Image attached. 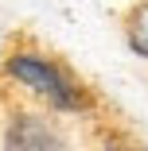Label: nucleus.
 I'll use <instances>...</instances> for the list:
<instances>
[{"instance_id": "obj_1", "label": "nucleus", "mask_w": 148, "mask_h": 151, "mask_svg": "<svg viewBox=\"0 0 148 151\" xmlns=\"http://www.w3.org/2000/svg\"><path fill=\"white\" fill-rule=\"evenodd\" d=\"M4 74L23 85L35 101H43L51 112H86L90 109V89H86L58 58L43 54V50H12L4 58Z\"/></svg>"}, {"instance_id": "obj_2", "label": "nucleus", "mask_w": 148, "mask_h": 151, "mask_svg": "<svg viewBox=\"0 0 148 151\" xmlns=\"http://www.w3.org/2000/svg\"><path fill=\"white\" fill-rule=\"evenodd\" d=\"M0 151H66V132L51 112L16 109L4 120Z\"/></svg>"}, {"instance_id": "obj_3", "label": "nucleus", "mask_w": 148, "mask_h": 151, "mask_svg": "<svg viewBox=\"0 0 148 151\" xmlns=\"http://www.w3.org/2000/svg\"><path fill=\"white\" fill-rule=\"evenodd\" d=\"M125 39H129L133 54L148 58V0L133 8V16H129V23H125Z\"/></svg>"}, {"instance_id": "obj_4", "label": "nucleus", "mask_w": 148, "mask_h": 151, "mask_svg": "<svg viewBox=\"0 0 148 151\" xmlns=\"http://www.w3.org/2000/svg\"><path fill=\"white\" fill-rule=\"evenodd\" d=\"M101 151H133V147H125V143H117V139H113V136H109V139H105V143H101Z\"/></svg>"}]
</instances>
